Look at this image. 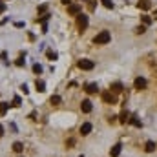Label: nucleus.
Instances as JSON below:
<instances>
[{"mask_svg": "<svg viewBox=\"0 0 157 157\" xmlns=\"http://www.w3.org/2000/svg\"><path fill=\"white\" fill-rule=\"evenodd\" d=\"M110 40H112L110 31H100V33H97V35H95L93 42H95V44H108Z\"/></svg>", "mask_w": 157, "mask_h": 157, "instance_id": "1", "label": "nucleus"}, {"mask_svg": "<svg viewBox=\"0 0 157 157\" xmlns=\"http://www.w3.org/2000/svg\"><path fill=\"white\" fill-rule=\"evenodd\" d=\"M88 24H90V20H88V17L84 15V13H80V15H77V26L80 31H84L88 28Z\"/></svg>", "mask_w": 157, "mask_h": 157, "instance_id": "2", "label": "nucleus"}, {"mask_svg": "<svg viewBox=\"0 0 157 157\" xmlns=\"http://www.w3.org/2000/svg\"><path fill=\"white\" fill-rule=\"evenodd\" d=\"M80 70H84V71H90L95 68V62L93 60H88V59H82V60H79V64H77Z\"/></svg>", "mask_w": 157, "mask_h": 157, "instance_id": "3", "label": "nucleus"}, {"mask_svg": "<svg viewBox=\"0 0 157 157\" xmlns=\"http://www.w3.org/2000/svg\"><path fill=\"white\" fill-rule=\"evenodd\" d=\"M80 11H82V8H80V4H77V2H71L68 6V13H70V15H80Z\"/></svg>", "mask_w": 157, "mask_h": 157, "instance_id": "4", "label": "nucleus"}, {"mask_svg": "<svg viewBox=\"0 0 157 157\" xmlns=\"http://www.w3.org/2000/svg\"><path fill=\"white\" fill-rule=\"evenodd\" d=\"M102 100L108 102V104H115V102H117V97H115L112 91H102Z\"/></svg>", "mask_w": 157, "mask_h": 157, "instance_id": "5", "label": "nucleus"}, {"mask_svg": "<svg viewBox=\"0 0 157 157\" xmlns=\"http://www.w3.org/2000/svg\"><path fill=\"white\" fill-rule=\"evenodd\" d=\"M80 110H82L84 113H90V112L93 110V106H91V100H88V99H84L82 102H80Z\"/></svg>", "mask_w": 157, "mask_h": 157, "instance_id": "6", "label": "nucleus"}, {"mask_svg": "<svg viewBox=\"0 0 157 157\" xmlns=\"http://www.w3.org/2000/svg\"><path fill=\"white\" fill-rule=\"evenodd\" d=\"M133 86H135V90H144V88H146V79L137 77V79H135V82H133Z\"/></svg>", "mask_w": 157, "mask_h": 157, "instance_id": "7", "label": "nucleus"}, {"mask_svg": "<svg viewBox=\"0 0 157 157\" xmlns=\"http://www.w3.org/2000/svg\"><path fill=\"white\" fill-rule=\"evenodd\" d=\"M91 122H84V124L82 126H80V133H82V135H88V133H90L91 132Z\"/></svg>", "mask_w": 157, "mask_h": 157, "instance_id": "8", "label": "nucleus"}, {"mask_svg": "<svg viewBox=\"0 0 157 157\" xmlns=\"http://www.w3.org/2000/svg\"><path fill=\"white\" fill-rule=\"evenodd\" d=\"M137 8L142 9V11H148V9H150V0H139Z\"/></svg>", "mask_w": 157, "mask_h": 157, "instance_id": "9", "label": "nucleus"}, {"mask_svg": "<svg viewBox=\"0 0 157 157\" xmlns=\"http://www.w3.org/2000/svg\"><path fill=\"white\" fill-rule=\"evenodd\" d=\"M121 148H122L121 144H113V146H112V150H110V155H112V157H119Z\"/></svg>", "mask_w": 157, "mask_h": 157, "instance_id": "10", "label": "nucleus"}, {"mask_svg": "<svg viewBox=\"0 0 157 157\" xmlns=\"http://www.w3.org/2000/svg\"><path fill=\"white\" fill-rule=\"evenodd\" d=\"M97 90H99L97 82H90V84H86V91H88V93H97Z\"/></svg>", "mask_w": 157, "mask_h": 157, "instance_id": "11", "label": "nucleus"}, {"mask_svg": "<svg viewBox=\"0 0 157 157\" xmlns=\"http://www.w3.org/2000/svg\"><path fill=\"white\" fill-rule=\"evenodd\" d=\"M35 88H37V91L44 93V91H46V82H44V80H37V82H35Z\"/></svg>", "mask_w": 157, "mask_h": 157, "instance_id": "12", "label": "nucleus"}, {"mask_svg": "<svg viewBox=\"0 0 157 157\" xmlns=\"http://www.w3.org/2000/svg\"><path fill=\"white\" fill-rule=\"evenodd\" d=\"M122 90H124V86H122L121 82H113V84H112V91H113V93H121Z\"/></svg>", "mask_w": 157, "mask_h": 157, "instance_id": "13", "label": "nucleus"}, {"mask_svg": "<svg viewBox=\"0 0 157 157\" xmlns=\"http://www.w3.org/2000/svg\"><path fill=\"white\" fill-rule=\"evenodd\" d=\"M155 148H157V144H155L154 141H148L146 144H144V150H146V152H154Z\"/></svg>", "mask_w": 157, "mask_h": 157, "instance_id": "14", "label": "nucleus"}, {"mask_svg": "<svg viewBox=\"0 0 157 157\" xmlns=\"http://www.w3.org/2000/svg\"><path fill=\"white\" fill-rule=\"evenodd\" d=\"M13 150H15V152L17 154H20V152H22V150H24V144H22V142H13Z\"/></svg>", "mask_w": 157, "mask_h": 157, "instance_id": "15", "label": "nucleus"}, {"mask_svg": "<svg viewBox=\"0 0 157 157\" xmlns=\"http://www.w3.org/2000/svg\"><path fill=\"white\" fill-rule=\"evenodd\" d=\"M8 108H9L8 102H0V115H6V113H8Z\"/></svg>", "mask_w": 157, "mask_h": 157, "instance_id": "16", "label": "nucleus"}, {"mask_svg": "<svg viewBox=\"0 0 157 157\" xmlns=\"http://www.w3.org/2000/svg\"><path fill=\"white\" fill-rule=\"evenodd\" d=\"M128 121H130V122H132V124H133V126H137V128H142V122H141V121H139L137 117H132V119H128Z\"/></svg>", "mask_w": 157, "mask_h": 157, "instance_id": "17", "label": "nucleus"}, {"mask_svg": "<svg viewBox=\"0 0 157 157\" xmlns=\"http://www.w3.org/2000/svg\"><path fill=\"white\" fill-rule=\"evenodd\" d=\"M60 100H62V99H60L59 95H51V99H50L51 104H60Z\"/></svg>", "mask_w": 157, "mask_h": 157, "instance_id": "18", "label": "nucleus"}, {"mask_svg": "<svg viewBox=\"0 0 157 157\" xmlns=\"http://www.w3.org/2000/svg\"><path fill=\"white\" fill-rule=\"evenodd\" d=\"M46 55H47V59H50V60H57V57H59V55H57V53H55V51H51V50H50V51H47V53H46Z\"/></svg>", "mask_w": 157, "mask_h": 157, "instance_id": "19", "label": "nucleus"}, {"mask_svg": "<svg viewBox=\"0 0 157 157\" xmlns=\"http://www.w3.org/2000/svg\"><path fill=\"white\" fill-rule=\"evenodd\" d=\"M102 6L108 8V9H113V2H112V0H102Z\"/></svg>", "mask_w": 157, "mask_h": 157, "instance_id": "20", "label": "nucleus"}, {"mask_svg": "<svg viewBox=\"0 0 157 157\" xmlns=\"http://www.w3.org/2000/svg\"><path fill=\"white\" fill-rule=\"evenodd\" d=\"M144 31H146V26H137V28H135V33H137V35H142Z\"/></svg>", "mask_w": 157, "mask_h": 157, "instance_id": "21", "label": "nucleus"}, {"mask_svg": "<svg viewBox=\"0 0 157 157\" xmlns=\"http://www.w3.org/2000/svg\"><path fill=\"white\" fill-rule=\"evenodd\" d=\"M51 15H50V13H46V15H42V17H40V18H37V22H42V24H46V20L47 18H50Z\"/></svg>", "mask_w": 157, "mask_h": 157, "instance_id": "22", "label": "nucleus"}, {"mask_svg": "<svg viewBox=\"0 0 157 157\" xmlns=\"http://www.w3.org/2000/svg\"><path fill=\"white\" fill-rule=\"evenodd\" d=\"M47 11V4H40L38 6V15H40V13H46Z\"/></svg>", "mask_w": 157, "mask_h": 157, "instance_id": "23", "label": "nucleus"}, {"mask_svg": "<svg viewBox=\"0 0 157 157\" xmlns=\"http://www.w3.org/2000/svg\"><path fill=\"white\" fill-rule=\"evenodd\" d=\"M128 117H130L128 112H122V113H121V122H128Z\"/></svg>", "mask_w": 157, "mask_h": 157, "instance_id": "24", "label": "nucleus"}, {"mask_svg": "<svg viewBox=\"0 0 157 157\" xmlns=\"http://www.w3.org/2000/svg\"><path fill=\"white\" fill-rule=\"evenodd\" d=\"M142 24H144V26H150V24H152V18H150V17H142Z\"/></svg>", "mask_w": 157, "mask_h": 157, "instance_id": "25", "label": "nucleus"}, {"mask_svg": "<svg viewBox=\"0 0 157 157\" xmlns=\"http://www.w3.org/2000/svg\"><path fill=\"white\" fill-rule=\"evenodd\" d=\"M33 71H35V73H42V66H40V64H35V66H33Z\"/></svg>", "mask_w": 157, "mask_h": 157, "instance_id": "26", "label": "nucleus"}, {"mask_svg": "<svg viewBox=\"0 0 157 157\" xmlns=\"http://www.w3.org/2000/svg\"><path fill=\"white\" fill-rule=\"evenodd\" d=\"M6 9H8V6H6V2H0V13H4Z\"/></svg>", "mask_w": 157, "mask_h": 157, "instance_id": "27", "label": "nucleus"}, {"mask_svg": "<svg viewBox=\"0 0 157 157\" xmlns=\"http://www.w3.org/2000/svg\"><path fill=\"white\" fill-rule=\"evenodd\" d=\"M13 106H20V97H15V99H13Z\"/></svg>", "mask_w": 157, "mask_h": 157, "instance_id": "28", "label": "nucleus"}, {"mask_svg": "<svg viewBox=\"0 0 157 157\" xmlns=\"http://www.w3.org/2000/svg\"><path fill=\"white\" fill-rule=\"evenodd\" d=\"M20 90H22L24 93H28V91H29V90H28V86H26V84H22V86H20Z\"/></svg>", "mask_w": 157, "mask_h": 157, "instance_id": "29", "label": "nucleus"}, {"mask_svg": "<svg viewBox=\"0 0 157 157\" xmlns=\"http://www.w3.org/2000/svg\"><path fill=\"white\" fill-rule=\"evenodd\" d=\"M17 66H24V59H18L17 60Z\"/></svg>", "mask_w": 157, "mask_h": 157, "instance_id": "30", "label": "nucleus"}, {"mask_svg": "<svg viewBox=\"0 0 157 157\" xmlns=\"http://www.w3.org/2000/svg\"><path fill=\"white\" fill-rule=\"evenodd\" d=\"M60 2H62V4H66V6H70V4H71V0H60Z\"/></svg>", "mask_w": 157, "mask_h": 157, "instance_id": "31", "label": "nucleus"}, {"mask_svg": "<svg viewBox=\"0 0 157 157\" xmlns=\"http://www.w3.org/2000/svg\"><path fill=\"white\" fill-rule=\"evenodd\" d=\"M2 135H4V126L0 124V137H2Z\"/></svg>", "mask_w": 157, "mask_h": 157, "instance_id": "32", "label": "nucleus"}]
</instances>
